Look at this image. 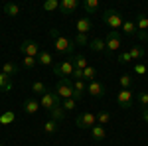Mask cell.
<instances>
[{"instance_id": "cell-4", "label": "cell", "mask_w": 148, "mask_h": 146, "mask_svg": "<svg viewBox=\"0 0 148 146\" xmlns=\"http://www.w3.org/2000/svg\"><path fill=\"white\" fill-rule=\"evenodd\" d=\"M56 93L61 97V101L65 99H73V79H59L56 83Z\"/></svg>"}, {"instance_id": "cell-18", "label": "cell", "mask_w": 148, "mask_h": 146, "mask_svg": "<svg viewBox=\"0 0 148 146\" xmlns=\"http://www.w3.org/2000/svg\"><path fill=\"white\" fill-rule=\"evenodd\" d=\"M20 6L18 4H14V2H8V4H4V14L6 16H10V18H16L18 14H20Z\"/></svg>"}, {"instance_id": "cell-45", "label": "cell", "mask_w": 148, "mask_h": 146, "mask_svg": "<svg viewBox=\"0 0 148 146\" xmlns=\"http://www.w3.org/2000/svg\"><path fill=\"white\" fill-rule=\"evenodd\" d=\"M0 124H2V121H0Z\"/></svg>"}, {"instance_id": "cell-1", "label": "cell", "mask_w": 148, "mask_h": 146, "mask_svg": "<svg viewBox=\"0 0 148 146\" xmlns=\"http://www.w3.org/2000/svg\"><path fill=\"white\" fill-rule=\"evenodd\" d=\"M49 38L53 40V47H56L57 53H65V56H75V40H69L65 36L59 34L57 28H51L49 30Z\"/></svg>"}, {"instance_id": "cell-30", "label": "cell", "mask_w": 148, "mask_h": 146, "mask_svg": "<svg viewBox=\"0 0 148 146\" xmlns=\"http://www.w3.org/2000/svg\"><path fill=\"white\" fill-rule=\"evenodd\" d=\"M14 119H16L14 111H4L2 114H0V121H2V124H10V123H14Z\"/></svg>"}, {"instance_id": "cell-17", "label": "cell", "mask_w": 148, "mask_h": 146, "mask_svg": "<svg viewBox=\"0 0 148 146\" xmlns=\"http://www.w3.org/2000/svg\"><path fill=\"white\" fill-rule=\"evenodd\" d=\"M91 136H93V140H97V142L105 140V136H107V130H105V126H101V124H95V126L91 128Z\"/></svg>"}, {"instance_id": "cell-31", "label": "cell", "mask_w": 148, "mask_h": 146, "mask_svg": "<svg viewBox=\"0 0 148 146\" xmlns=\"http://www.w3.org/2000/svg\"><path fill=\"white\" fill-rule=\"evenodd\" d=\"M36 63H38V57H28V56H24V57H22V65H24L26 69L36 67Z\"/></svg>"}, {"instance_id": "cell-7", "label": "cell", "mask_w": 148, "mask_h": 146, "mask_svg": "<svg viewBox=\"0 0 148 146\" xmlns=\"http://www.w3.org/2000/svg\"><path fill=\"white\" fill-rule=\"evenodd\" d=\"M40 45L36 44V42H32V40H24L22 45H20V53L22 56H28V57H38L40 56Z\"/></svg>"}, {"instance_id": "cell-36", "label": "cell", "mask_w": 148, "mask_h": 146, "mask_svg": "<svg viewBox=\"0 0 148 146\" xmlns=\"http://www.w3.org/2000/svg\"><path fill=\"white\" fill-rule=\"evenodd\" d=\"M75 45H89V38H87V34H77V38H75Z\"/></svg>"}, {"instance_id": "cell-12", "label": "cell", "mask_w": 148, "mask_h": 146, "mask_svg": "<svg viewBox=\"0 0 148 146\" xmlns=\"http://www.w3.org/2000/svg\"><path fill=\"white\" fill-rule=\"evenodd\" d=\"M93 28V22L87 18V16H83V18H79L77 22H75V30H77V34H89Z\"/></svg>"}, {"instance_id": "cell-42", "label": "cell", "mask_w": 148, "mask_h": 146, "mask_svg": "<svg viewBox=\"0 0 148 146\" xmlns=\"http://www.w3.org/2000/svg\"><path fill=\"white\" fill-rule=\"evenodd\" d=\"M83 97H85V95H83V93H73V99H75V101H81V99H83Z\"/></svg>"}, {"instance_id": "cell-16", "label": "cell", "mask_w": 148, "mask_h": 146, "mask_svg": "<svg viewBox=\"0 0 148 146\" xmlns=\"http://www.w3.org/2000/svg\"><path fill=\"white\" fill-rule=\"evenodd\" d=\"M123 34L126 36H136L138 34V28H136V22L134 20H125V24H123Z\"/></svg>"}, {"instance_id": "cell-21", "label": "cell", "mask_w": 148, "mask_h": 146, "mask_svg": "<svg viewBox=\"0 0 148 146\" xmlns=\"http://www.w3.org/2000/svg\"><path fill=\"white\" fill-rule=\"evenodd\" d=\"M128 53H130V59H142L144 53H146V49H144L142 45H132V47L128 49Z\"/></svg>"}, {"instance_id": "cell-13", "label": "cell", "mask_w": 148, "mask_h": 146, "mask_svg": "<svg viewBox=\"0 0 148 146\" xmlns=\"http://www.w3.org/2000/svg\"><path fill=\"white\" fill-rule=\"evenodd\" d=\"M42 105H40V101L36 99V97H28L26 101H24V111L28 112V114H34V112H38V109H40Z\"/></svg>"}, {"instance_id": "cell-46", "label": "cell", "mask_w": 148, "mask_h": 146, "mask_svg": "<svg viewBox=\"0 0 148 146\" xmlns=\"http://www.w3.org/2000/svg\"><path fill=\"white\" fill-rule=\"evenodd\" d=\"M146 42H148V38H146Z\"/></svg>"}, {"instance_id": "cell-10", "label": "cell", "mask_w": 148, "mask_h": 146, "mask_svg": "<svg viewBox=\"0 0 148 146\" xmlns=\"http://www.w3.org/2000/svg\"><path fill=\"white\" fill-rule=\"evenodd\" d=\"M105 44H107V51H119L121 49V36H119V32H114V30L109 32Z\"/></svg>"}, {"instance_id": "cell-34", "label": "cell", "mask_w": 148, "mask_h": 146, "mask_svg": "<svg viewBox=\"0 0 148 146\" xmlns=\"http://www.w3.org/2000/svg\"><path fill=\"white\" fill-rule=\"evenodd\" d=\"M119 83H121L123 89H132V77L130 75H123V77L119 79Z\"/></svg>"}, {"instance_id": "cell-35", "label": "cell", "mask_w": 148, "mask_h": 146, "mask_svg": "<svg viewBox=\"0 0 148 146\" xmlns=\"http://www.w3.org/2000/svg\"><path fill=\"white\" fill-rule=\"evenodd\" d=\"M73 91H75V93H83V95H85V91H87L85 81H73Z\"/></svg>"}, {"instance_id": "cell-38", "label": "cell", "mask_w": 148, "mask_h": 146, "mask_svg": "<svg viewBox=\"0 0 148 146\" xmlns=\"http://www.w3.org/2000/svg\"><path fill=\"white\" fill-rule=\"evenodd\" d=\"M116 61H119V63H128V61H132V59H130V53H128V51H121L119 57H116Z\"/></svg>"}, {"instance_id": "cell-47", "label": "cell", "mask_w": 148, "mask_h": 146, "mask_svg": "<svg viewBox=\"0 0 148 146\" xmlns=\"http://www.w3.org/2000/svg\"><path fill=\"white\" fill-rule=\"evenodd\" d=\"M0 146H2V144H0Z\"/></svg>"}, {"instance_id": "cell-6", "label": "cell", "mask_w": 148, "mask_h": 146, "mask_svg": "<svg viewBox=\"0 0 148 146\" xmlns=\"http://www.w3.org/2000/svg\"><path fill=\"white\" fill-rule=\"evenodd\" d=\"M75 124H77V128L91 130L93 126L97 124V117L93 112H81V114H77V119H75Z\"/></svg>"}, {"instance_id": "cell-29", "label": "cell", "mask_w": 148, "mask_h": 146, "mask_svg": "<svg viewBox=\"0 0 148 146\" xmlns=\"http://www.w3.org/2000/svg\"><path fill=\"white\" fill-rule=\"evenodd\" d=\"M95 77H97V69L93 67V65H89V67L83 71V79L89 83V81H95Z\"/></svg>"}, {"instance_id": "cell-37", "label": "cell", "mask_w": 148, "mask_h": 146, "mask_svg": "<svg viewBox=\"0 0 148 146\" xmlns=\"http://www.w3.org/2000/svg\"><path fill=\"white\" fill-rule=\"evenodd\" d=\"M136 99H138V103H140L142 109H146V107H148V93H138Z\"/></svg>"}, {"instance_id": "cell-20", "label": "cell", "mask_w": 148, "mask_h": 146, "mask_svg": "<svg viewBox=\"0 0 148 146\" xmlns=\"http://www.w3.org/2000/svg\"><path fill=\"white\" fill-rule=\"evenodd\" d=\"M136 28H138V32H146L148 30V16L146 14H136Z\"/></svg>"}, {"instance_id": "cell-5", "label": "cell", "mask_w": 148, "mask_h": 146, "mask_svg": "<svg viewBox=\"0 0 148 146\" xmlns=\"http://www.w3.org/2000/svg\"><path fill=\"white\" fill-rule=\"evenodd\" d=\"M40 105H42V109H46V111L49 112L51 109H53V107L61 105V97L57 95L56 91H47L46 95H42V99H40Z\"/></svg>"}, {"instance_id": "cell-3", "label": "cell", "mask_w": 148, "mask_h": 146, "mask_svg": "<svg viewBox=\"0 0 148 146\" xmlns=\"http://www.w3.org/2000/svg\"><path fill=\"white\" fill-rule=\"evenodd\" d=\"M73 71H75V65H73L71 57L65 59V61H61V63H56V65H53V75L59 77V79H71L73 77Z\"/></svg>"}, {"instance_id": "cell-22", "label": "cell", "mask_w": 148, "mask_h": 146, "mask_svg": "<svg viewBox=\"0 0 148 146\" xmlns=\"http://www.w3.org/2000/svg\"><path fill=\"white\" fill-rule=\"evenodd\" d=\"M38 63H40V65H51V63H53V57H51L49 51L42 49V51H40V56H38Z\"/></svg>"}, {"instance_id": "cell-40", "label": "cell", "mask_w": 148, "mask_h": 146, "mask_svg": "<svg viewBox=\"0 0 148 146\" xmlns=\"http://www.w3.org/2000/svg\"><path fill=\"white\" fill-rule=\"evenodd\" d=\"M140 117H142V121H144V123H148V107L140 111Z\"/></svg>"}, {"instance_id": "cell-43", "label": "cell", "mask_w": 148, "mask_h": 146, "mask_svg": "<svg viewBox=\"0 0 148 146\" xmlns=\"http://www.w3.org/2000/svg\"><path fill=\"white\" fill-rule=\"evenodd\" d=\"M146 71H148V63H146Z\"/></svg>"}, {"instance_id": "cell-19", "label": "cell", "mask_w": 148, "mask_h": 146, "mask_svg": "<svg viewBox=\"0 0 148 146\" xmlns=\"http://www.w3.org/2000/svg\"><path fill=\"white\" fill-rule=\"evenodd\" d=\"M49 117H51V121H56V123L63 121V119H65V111H63V107H61V105L53 107V109L49 111Z\"/></svg>"}, {"instance_id": "cell-23", "label": "cell", "mask_w": 148, "mask_h": 146, "mask_svg": "<svg viewBox=\"0 0 148 146\" xmlns=\"http://www.w3.org/2000/svg\"><path fill=\"white\" fill-rule=\"evenodd\" d=\"M2 73H6L8 77H14V75L18 73V63H14V61L4 63V65H2Z\"/></svg>"}, {"instance_id": "cell-8", "label": "cell", "mask_w": 148, "mask_h": 146, "mask_svg": "<svg viewBox=\"0 0 148 146\" xmlns=\"http://www.w3.org/2000/svg\"><path fill=\"white\" fill-rule=\"evenodd\" d=\"M105 93H107V89H105V85H103L101 81L95 79V81H89L87 83V95H91L95 99H103Z\"/></svg>"}, {"instance_id": "cell-44", "label": "cell", "mask_w": 148, "mask_h": 146, "mask_svg": "<svg viewBox=\"0 0 148 146\" xmlns=\"http://www.w3.org/2000/svg\"><path fill=\"white\" fill-rule=\"evenodd\" d=\"M0 73H2V67H0Z\"/></svg>"}, {"instance_id": "cell-14", "label": "cell", "mask_w": 148, "mask_h": 146, "mask_svg": "<svg viewBox=\"0 0 148 146\" xmlns=\"http://www.w3.org/2000/svg\"><path fill=\"white\" fill-rule=\"evenodd\" d=\"M89 47H91V51H95V53L107 51V44H105L103 38H95V40H91V42H89Z\"/></svg>"}, {"instance_id": "cell-24", "label": "cell", "mask_w": 148, "mask_h": 146, "mask_svg": "<svg viewBox=\"0 0 148 146\" xmlns=\"http://www.w3.org/2000/svg\"><path fill=\"white\" fill-rule=\"evenodd\" d=\"M87 14H95V12L99 10V0H85L83 4H81Z\"/></svg>"}, {"instance_id": "cell-32", "label": "cell", "mask_w": 148, "mask_h": 146, "mask_svg": "<svg viewBox=\"0 0 148 146\" xmlns=\"http://www.w3.org/2000/svg\"><path fill=\"white\" fill-rule=\"evenodd\" d=\"M32 91H34L36 95H46L47 89H46V85L42 83V81H36L34 85H32Z\"/></svg>"}, {"instance_id": "cell-27", "label": "cell", "mask_w": 148, "mask_h": 146, "mask_svg": "<svg viewBox=\"0 0 148 146\" xmlns=\"http://www.w3.org/2000/svg\"><path fill=\"white\" fill-rule=\"evenodd\" d=\"M57 128H59V126H57V123H56V121H51V119H49V121H46V124H44V132H46V134H56Z\"/></svg>"}, {"instance_id": "cell-33", "label": "cell", "mask_w": 148, "mask_h": 146, "mask_svg": "<svg viewBox=\"0 0 148 146\" xmlns=\"http://www.w3.org/2000/svg\"><path fill=\"white\" fill-rule=\"evenodd\" d=\"M61 107H63V111H75V107H77V101L75 99H65V101H61Z\"/></svg>"}, {"instance_id": "cell-2", "label": "cell", "mask_w": 148, "mask_h": 146, "mask_svg": "<svg viewBox=\"0 0 148 146\" xmlns=\"http://www.w3.org/2000/svg\"><path fill=\"white\" fill-rule=\"evenodd\" d=\"M103 22L107 24L111 30H121L123 28V24H125V18H123V14L116 10H105L103 12Z\"/></svg>"}, {"instance_id": "cell-41", "label": "cell", "mask_w": 148, "mask_h": 146, "mask_svg": "<svg viewBox=\"0 0 148 146\" xmlns=\"http://www.w3.org/2000/svg\"><path fill=\"white\" fill-rule=\"evenodd\" d=\"M138 38H140V40H142V42H146V38H148V34H146V32H138Z\"/></svg>"}, {"instance_id": "cell-9", "label": "cell", "mask_w": 148, "mask_h": 146, "mask_svg": "<svg viewBox=\"0 0 148 146\" xmlns=\"http://www.w3.org/2000/svg\"><path fill=\"white\" fill-rule=\"evenodd\" d=\"M116 103L121 109H130L132 107V89H121L116 95Z\"/></svg>"}, {"instance_id": "cell-25", "label": "cell", "mask_w": 148, "mask_h": 146, "mask_svg": "<svg viewBox=\"0 0 148 146\" xmlns=\"http://www.w3.org/2000/svg\"><path fill=\"white\" fill-rule=\"evenodd\" d=\"M12 89V77L6 73H0V91H10Z\"/></svg>"}, {"instance_id": "cell-28", "label": "cell", "mask_w": 148, "mask_h": 146, "mask_svg": "<svg viewBox=\"0 0 148 146\" xmlns=\"http://www.w3.org/2000/svg\"><path fill=\"white\" fill-rule=\"evenodd\" d=\"M42 8L46 12H56V10H59V0H46Z\"/></svg>"}, {"instance_id": "cell-39", "label": "cell", "mask_w": 148, "mask_h": 146, "mask_svg": "<svg viewBox=\"0 0 148 146\" xmlns=\"http://www.w3.org/2000/svg\"><path fill=\"white\" fill-rule=\"evenodd\" d=\"M134 73H136V75H144V73H146V65H144V63H136V65H134Z\"/></svg>"}, {"instance_id": "cell-15", "label": "cell", "mask_w": 148, "mask_h": 146, "mask_svg": "<svg viewBox=\"0 0 148 146\" xmlns=\"http://www.w3.org/2000/svg\"><path fill=\"white\" fill-rule=\"evenodd\" d=\"M71 61H73L75 69H81V71H85V69L89 67V63H87L85 56H81V53H75V56H71Z\"/></svg>"}, {"instance_id": "cell-26", "label": "cell", "mask_w": 148, "mask_h": 146, "mask_svg": "<svg viewBox=\"0 0 148 146\" xmlns=\"http://www.w3.org/2000/svg\"><path fill=\"white\" fill-rule=\"evenodd\" d=\"M95 117H97V123L101 124V126H105V124L111 123V112L109 111H99Z\"/></svg>"}, {"instance_id": "cell-11", "label": "cell", "mask_w": 148, "mask_h": 146, "mask_svg": "<svg viewBox=\"0 0 148 146\" xmlns=\"http://www.w3.org/2000/svg\"><path fill=\"white\" fill-rule=\"evenodd\" d=\"M77 8H79V0H61L59 2V12L63 16H71Z\"/></svg>"}]
</instances>
